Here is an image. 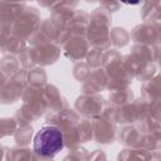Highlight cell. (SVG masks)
<instances>
[{"mask_svg":"<svg viewBox=\"0 0 161 161\" xmlns=\"http://www.w3.org/2000/svg\"><path fill=\"white\" fill-rule=\"evenodd\" d=\"M33 146L42 156H54L63 147V135L54 126H44L36 132Z\"/></svg>","mask_w":161,"mask_h":161,"instance_id":"6da1fadb","label":"cell"}]
</instances>
